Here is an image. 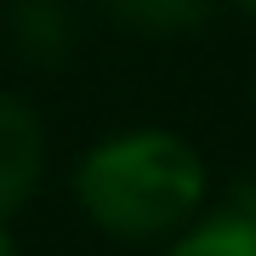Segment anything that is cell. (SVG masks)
<instances>
[{"label": "cell", "instance_id": "obj_8", "mask_svg": "<svg viewBox=\"0 0 256 256\" xmlns=\"http://www.w3.org/2000/svg\"><path fill=\"white\" fill-rule=\"evenodd\" d=\"M250 102H256V68H250Z\"/></svg>", "mask_w": 256, "mask_h": 256}, {"label": "cell", "instance_id": "obj_5", "mask_svg": "<svg viewBox=\"0 0 256 256\" xmlns=\"http://www.w3.org/2000/svg\"><path fill=\"white\" fill-rule=\"evenodd\" d=\"M160 256H256V222L239 216L234 205H216L194 216L176 239H165Z\"/></svg>", "mask_w": 256, "mask_h": 256}, {"label": "cell", "instance_id": "obj_7", "mask_svg": "<svg viewBox=\"0 0 256 256\" xmlns=\"http://www.w3.org/2000/svg\"><path fill=\"white\" fill-rule=\"evenodd\" d=\"M234 12H245V18H256V0H228Z\"/></svg>", "mask_w": 256, "mask_h": 256}, {"label": "cell", "instance_id": "obj_4", "mask_svg": "<svg viewBox=\"0 0 256 256\" xmlns=\"http://www.w3.org/2000/svg\"><path fill=\"white\" fill-rule=\"evenodd\" d=\"M97 6L137 40H182L210 18V0H97Z\"/></svg>", "mask_w": 256, "mask_h": 256}, {"label": "cell", "instance_id": "obj_1", "mask_svg": "<svg viewBox=\"0 0 256 256\" xmlns=\"http://www.w3.org/2000/svg\"><path fill=\"white\" fill-rule=\"evenodd\" d=\"M210 165L171 126H126L92 142L74 165V205L120 245H165L205 216Z\"/></svg>", "mask_w": 256, "mask_h": 256}, {"label": "cell", "instance_id": "obj_6", "mask_svg": "<svg viewBox=\"0 0 256 256\" xmlns=\"http://www.w3.org/2000/svg\"><path fill=\"white\" fill-rule=\"evenodd\" d=\"M0 256H18V234H12V216H0Z\"/></svg>", "mask_w": 256, "mask_h": 256}, {"label": "cell", "instance_id": "obj_2", "mask_svg": "<svg viewBox=\"0 0 256 256\" xmlns=\"http://www.w3.org/2000/svg\"><path fill=\"white\" fill-rule=\"evenodd\" d=\"M46 165H52V137L40 108L18 92H0V216H18L40 194Z\"/></svg>", "mask_w": 256, "mask_h": 256}, {"label": "cell", "instance_id": "obj_3", "mask_svg": "<svg viewBox=\"0 0 256 256\" xmlns=\"http://www.w3.org/2000/svg\"><path fill=\"white\" fill-rule=\"evenodd\" d=\"M6 40L28 68H63L80 52V12L74 0H12Z\"/></svg>", "mask_w": 256, "mask_h": 256}]
</instances>
